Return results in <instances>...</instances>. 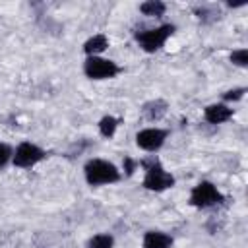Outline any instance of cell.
I'll use <instances>...</instances> for the list:
<instances>
[{
	"instance_id": "obj_19",
	"label": "cell",
	"mask_w": 248,
	"mask_h": 248,
	"mask_svg": "<svg viewBox=\"0 0 248 248\" xmlns=\"http://www.w3.org/2000/svg\"><path fill=\"white\" fill-rule=\"evenodd\" d=\"M122 169H124V174H126V176H132V174L136 172V169H138V161L132 159V157H124Z\"/></svg>"
},
{
	"instance_id": "obj_17",
	"label": "cell",
	"mask_w": 248,
	"mask_h": 248,
	"mask_svg": "<svg viewBox=\"0 0 248 248\" xmlns=\"http://www.w3.org/2000/svg\"><path fill=\"white\" fill-rule=\"evenodd\" d=\"M12 157H14V149H12V145L0 141V169H4V167L12 161Z\"/></svg>"
},
{
	"instance_id": "obj_1",
	"label": "cell",
	"mask_w": 248,
	"mask_h": 248,
	"mask_svg": "<svg viewBox=\"0 0 248 248\" xmlns=\"http://www.w3.org/2000/svg\"><path fill=\"white\" fill-rule=\"evenodd\" d=\"M138 165H141L145 169V176H143V188L145 190H151V192H165L169 188L174 186V176L163 169L161 161L155 157V155H149L141 161H138Z\"/></svg>"
},
{
	"instance_id": "obj_8",
	"label": "cell",
	"mask_w": 248,
	"mask_h": 248,
	"mask_svg": "<svg viewBox=\"0 0 248 248\" xmlns=\"http://www.w3.org/2000/svg\"><path fill=\"white\" fill-rule=\"evenodd\" d=\"M203 118L209 124H223L232 118V108L225 103H213L203 108Z\"/></svg>"
},
{
	"instance_id": "obj_20",
	"label": "cell",
	"mask_w": 248,
	"mask_h": 248,
	"mask_svg": "<svg viewBox=\"0 0 248 248\" xmlns=\"http://www.w3.org/2000/svg\"><path fill=\"white\" fill-rule=\"evenodd\" d=\"M227 6H229V8H242V6H246V0H240V2H227Z\"/></svg>"
},
{
	"instance_id": "obj_2",
	"label": "cell",
	"mask_w": 248,
	"mask_h": 248,
	"mask_svg": "<svg viewBox=\"0 0 248 248\" xmlns=\"http://www.w3.org/2000/svg\"><path fill=\"white\" fill-rule=\"evenodd\" d=\"M83 176L89 186H103V184H114L122 178L118 167L107 159H89L83 165Z\"/></svg>"
},
{
	"instance_id": "obj_9",
	"label": "cell",
	"mask_w": 248,
	"mask_h": 248,
	"mask_svg": "<svg viewBox=\"0 0 248 248\" xmlns=\"http://www.w3.org/2000/svg\"><path fill=\"white\" fill-rule=\"evenodd\" d=\"M172 244H174L172 236L163 231H147L141 240L143 248H172Z\"/></svg>"
},
{
	"instance_id": "obj_15",
	"label": "cell",
	"mask_w": 248,
	"mask_h": 248,
	"mask_svg": "<svg viewBox=\"0 0 248 248\" xmlns=\"http://www.w3.org/2000/svg\"><path fill=\"white\" fill-rule=\"evenodd\" d=\"M194 14H196L202 21H209V16H211V19L219 17V10H217L215 6H196V8H194Z\"/></svg>"
},
{
	"instance_id": "obj_5",
	"label": "cell",
	"mask_w": 248,
	"mask_h": 248,
	"mask_svg": "<svg viewBox=\"0 0 248 248\" xmlns=\"http://www.w3.org/2000/svg\"><path fill=\"white\" fill-rule=\"evenodd\" d=\"M120 72H122V68L110 58L87 56L83 62V74L89 79H110V78L118 76Z\"/></svg>"
},
{
	"instance_id": "obj_16",
	"label": "cell",
	"mask_w": 248,
	"mask_h": 248,
	"mask_svg": "<svg viewBox=\"0 0 248 248\" xmlns=\"http://www.w3.org/2000/svg\"><path fill=\"white\" fill-rule=\"evenodd\" d=\"M231 62L238 68H246L248 66V48H236L231 52Z\"/></svg>"
},
{
	"instance_id": "obj_12",
	"label": "cell",
	"mask_w": 248,
	"mask_h": 248,
	"mask_svg": "<svg viewBox=\"0 0 248 248\" xmlns=\"http://www.w3.org/2000/svg\"><path fill=\"white\" fill-rule=\"evenodd\" d=\"M140 12L143 16H149V17H161L167 12V4L161 0H147V2L140 4Z\"/></svg>"
},
{
	"instance_id": "obj_18",
	"label": "cell",
	"mask_w": 248,
	"mask_h": 248,
	"mask_svg": "<svg viewBox=\"0 0 248 248\" xmlns=\"http://www.w3.org/2000/svg\"><path fill=\"white\" fill-rule=\"evenodd\" d=\"M246 93V87H234V89H229L223 93V101L225 103H232V101H240Z\"/></svg>"
},
{
	"instance_id": "obj_7",
	"label": "cell",
	"mask_w": 248,
	"mask_h": 248,
	"mask_svg": "<svg viewBox=\"0 0 248 248\" xmlns=\"http://www.w3.org/2000/svg\"><path fill=\"white\" fill-rule=\"evenodd\" d=\"M167 138H169V130L165 128H143L136 134V145L143 151L155 153L165 145Z\"/></svg>"
},
{
	"instance_id": "obj_10",
	"label": "cell",
	"mask_w": 248,
	"mask_h": 248,
	"mask_svg": "<svg viewBox=\"0 0 248 248\" xmlns=\"http://www.w3.org/2000/svg\"><path fill=\"white\" fill-rule=\"evenodd\" d=\"M167 108H169V103L165 99H153V101H147L141 107V114H143L145 120L157 122L167 114Z\"/></svg>"
},
{
	"instance_id": "obj_14",
	"label": "cell",
	"mask_w": 248,
	"mask_h": 248,
	"mask_svg": "<svg viewBox=\"0 0 248 248\" xmlns=\"http://www.w3.org/2000/svg\"><path fill=\"white\" fill-rule=\"evenodd\" d=\"M87 248H114V236L108 234V232L93 234L87 240Z\"/></svg>"
},
{
	"instance_id": "obj_4",
	"label": "cell",
	"mask_w": 248,
	"mask_h": 248,
	"mask_svg": "<svg viewBox=\"0 0 248 248\" xmlns=\"http://www.w3.org/2000/svg\"><path fill=\"white\" fill-rule=\"evenodd\" d=\"M190 205L192 207H198V209H207V207H213V205H221L225 202V196L217 190V186L209 180H202L198 182L192 190H190V198H188Z\"/></svg>"
},
{
	"instance_id": "obj_3",
	"label": "cell",
	"mask_w": 248,
	"mask_h": 248,
	"mask_svg": "<svg viewBox=\"0 0 248 248\" xmlns=\"http://www.w3.org/2000/svg\"><path fill=\"white\" fill-rule=\"evenodd\" d=\"M174 33V25L172 23H163L159 27H153V29H143V31H138L134 35L136 43L140 45V48L143 52H157L159 48H163V45L167 43V39Z\"/></svg>"
},
{
	"instance_id": "obj_13",
	"label": "cell",
	"mask_w": 248,
	"mask_h": 248,
	"mask_svg": "<svg viewBox=\"0 0 248 248\" xmlns=\"http://www.w3.org/2000/svg\"><path fill=\"white\" fill-rule=\"evenodd\" d=\"M118 124H120L118 118H114V116H110V114H105V116L99 120V132H101V136H103V138H112L114 132H116V128H118Z\"/></svg>"
},
{
	"instance_id": "obj_11",
	"label": "cell",
	"mask_w": 248,
	"mask_h": 248,
	"mask_svg": "<svg viewBox=\"0 0 248 248\" xmlns=\"http://www.w3.org/2000/svg\"><path fill=\"white\" fill-rule=\"evenodd\" d=\"M108 48V37L103 35V33H97L93 37H89L85 43H83V52L87 56H99L101 52H105Z\"/></svg>"
},
{
	"instance_id": "obj_6",
	"label": "cell",
	"mask_w": 248,
	"mask_h": 248,
	"mask_svg": "<svg viewBox=\"0 0 248 248\" xmlns=\"http://www.w3.org/2000/svg\"><path fill=\"white\" fill-rule=\"evenodd\" d=\"M45 157H46V151L43 147H39V145H35L31 141H21L14 151L12 163L17 169H31L37 163H41Z\"/></svg>"
}]
</instances>
